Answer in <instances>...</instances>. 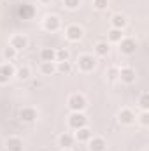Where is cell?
I'll use <instances>...</instances> for the list:
<instances>
[{
    "instance_id": "6da1fadb",
    "label": "cell",
    "mask_w": 149,
    "mask_h": 151,
    "mask_svg": "<svg viewBox=\"0 0 149 151\" xmlns=\"http://www.w3.org/2000/svg\"><path fill=\"white\" fill-rule=\"evenodd\" d=\"M77 65H79V69H81L82 72H90V70H93V69H95L97 60H95L91 55H82V56H79Z\"/></svg>"
},
{
    "instance_id": "7a4b0ae2",
    "label": "cell",
    "mask_w": 149,
    "mask_h": 151,
    "mask_svg": "<svg viewBox=\"0 0 149 151\" xmlns=\"http://www.w3.org/2000/svg\"><path fill=\"white\" fill-rule=\"evenodd\" d=\"M69 107L74 111V113H81L84 107H86V99L79 93H74L70 99H69Z\"/></svg>"
},
{
    "instance_id": "3957f363",
    "label": "cell",
    "mask_w": 149,
    "mask_h": 151,
    "mask_svg": "<svg viewBox=\"0 0 149 151\" xmlns=\"http://www.w3.org/2000/svg\"><path fill=\"white\" fill-rule=\"evenodd\" d=\"M135 49H137V42L133 40V39H121L119 40V51L123 53V55H133L135 53Z\"/></svg>"
},
{
    "instance_id": "277c9868",
    "label": "cell",
    "mask_w": 149,
    "mask_h": 151,
    "mask_svg": "<svg viewBox=\"0 0 149 151\" xmlns=\"http://www.w3.org/2000/svg\"><path fill=\"white\" fill-rule=\"evenodd\" d=\"M86 116L82 113H74L70 114V118H69V125H70V128H74V130H77V128H82V127H86Z\"/></svg>"
},
{
    "instance_id": "5b68a950",
    "label": "cell",
    "mask_w": 149,
    "mask_h": 151,
    "mask_svg": "<svg viewBox=\"0 0 149 151\" xmlns=\"http://www.w3.org/2000/svg\"><path fill=\"white\" fill-rule=\"evenodd\" d=\"M117 79H121V81L126 83V84H132V83L135 81V70H133L132 67H123V69L119 70Z\"/></svg>"
},
{
    "instance_id": "8992f818",
    "label": "cell",
    "mask_w": 149,
    "mask_h": 151,
    "mask_svg": "<svg viewBox=\"0 0 149 151\" xmlns=\"http://www.w3.org/2000/svg\"><path fill=\"white\" fill-rule=\"evenodd\" d=\"M14 76V69H12V65L11 63H4V65H0V83L4 84V83H9V79Z\"/></svg>"
},
{
    "instance_id": "52a82bcc",
    "label": "cell",
    "mask_w": 149,
    "mask_h": 151,
    "mask_svg": "<svg viewBox=\"0 0 149 151\" xmlns=\"http://www.w3.org/2000/svg\"><path fill=\"white\" fill-rule=\"evenodd\" d=\"M65 35H67L69 40H72V42L81 40V37H82V28H81V27H77V25H70V27L67 28Z\"/></svg>"
},
{
    "instance_id": "ba28073f",
    "label": "cell",
    "mask_w": 149,
    "mask_h": 151,
    "mask_svg": "<svg viewBox=\"0 0 149 151\" xmlns=\"http://www.w3.org/2000/svg\"><path fill=\"white\" fill-rule=\"evenodd\" d=\"M34 14H35V9L30 4H21L18 7V16L23 19H30V18H34Z\"/></svg>"
},
{
    "instance_id": "9c48e42d",
    "label": "cell",
    "mask_w": 149,
    "mask_h": 151,
    "mask_svg": "<svg viewBox=\"0 0 149 151\" xmlns=\"http://www.w3.org/2000/svg\"><path fill=\"white\" fill-rule=\"evenodd\" d=\"M44 28L46 30H49V32H56L58 28H60V18L58 16H47L46 19H44Z\"/></svg>"
},
{
    "instance_id": "30bf717a",
    "label": "cell",
    "mask_w": 149,
    "mask_h": 151,
    "mask_svg": "<svg viewBox=\"0 0 149 151\" xmlns=\"http://www.w3.org/2000/svg\"><path fill=\"white\" fill-rule=\"evenodd\" d=\"M117 119L123 125H130V123L135 121V114H133V111H130V109H121L119 114H117Z\"/></svg>"
},
{
    "instance_id": "8fae6325",
    "label": "cell",
    "mask_w": 149,
    "mask_h": 151,
    "mask_svg": "<svg viewBox=\"0 0 149 151\" xmlns=\"http://www.w3.org/2000/svg\"><path fill=\"white\" fill-rule=\"evenodd\" d=\"M19 118H21L23 121H27V123H32V121L37 118V111H35L34 107H23L21 113H19Z\"/></svg>"
},
{
    "instance_id": "7c38bea8",
    "label": "cell",
    "mask_w": 149,
    "mask_h": 151,
    "mask_svg": "<svg viewBox=\"0 0 149 151\" xmlns=\"http://www.w3.org/2000/svg\"><path fill=\"white\" fill-rule=\"evenodd\" d=\"M27 44H28V40H27V37H23V35H14V37L11 39V47H14L16 51L25 49Z\"/></svg>"
},
{
    "instance_id": "4fadbf2b",
    "label": "cell",
    "mask_w": 149,
    "mask_h": 151,
    "mask_svg": "<svg viewBox=\"0 0 149 151\" xmlns=\"http://www.w3.org/2000/svg\"><path fill=\"white\" fill-rule=\"evenodd\" d=\"M5 146H7L9 151H23V141L18 139V137H9Z\"/></svg>"
},
{
    "instance_id": "5bb4252c",
    "label": "cell",
    "mask_w": 149,
    "mask_h": 151,
    "mask_svg": "<svg viewBox=\"0 0 149 151\" xmlns=\"http://www.w3.org/2000/svg\"><path fill=\"white\" fill-rule=\"evenodd\" d=\"M105 141L102 137H93L90 139V151H105Z\"/></svg>"
},
{
    "instance_id": "9a60e30c",
    "label": "cell",
    "mask_w": 149,
    "mask_h": 151,
    "mask_svg": "<svg viewBox=\"0 0 149 151\" xmlns=\"http://www.w3.org/2000/svg\"><path fill=\"white\" fill-rule=\"evenodd\" d=\"M74 139H75V141H79V142H86V141H90V139H91V130H90V128H86V127L77 128Z\"/></svg>"
},
{
    "instance_id": "2e32d148",
    "label": "cell",
    "mask_w": 149,
    "mask_h": 151,
    "mask_svg": "<svg viewBox=\"0 0 149 151\" xmlns=\"http://www.w3.org/2000/svg\"><path fill=\"white\" fill-rule=\"evenodd\" d=\"M40 60L42 62H54L56 60V51L53 47H44L40 51Z\"/></svg>"
},
{
    "instance_id": "e0dca14e",
    "label": "cell",
    "mask_w": 149,
    "mask_h": 151,
    "mask_svg": "<svg viewBox=\"0 0 149 151\" xmlns=\"http://www.w3.org/2000/svg\"><path fill=\"white\" fill-rule=\"evenodd\" d=\"M111 23H112V28L123 30V28H125V25H126V18H125L123 14H116V16H112Z\"/></svg>"
},
{
    "instance_id": "ac0fdd59",
    "label": "cell",
    "mask_w": 149,
    "mask_h": 151,
    "mask_svg": "<svg viewBox=\"0 0 149 151\" xmlns=\"http://www.w3.org/2000/svg\"><path fill=\"white\" fill-rule=\"evenodd\" d=\"M58 142H60V146H62L63 150H67V148H72V144H74V137H72L70 134H63V135H60Z\"/></svg>"
},
{
    "instance_id": "d6986e66",
    "label": "cell",
    "mask_w": 149,
    "mask_h": 151,
    "mask_svg": "<svg viewBox=\"0 0 149 151\" xmlns=\"http://www.w3.org/2000/svg\"><path fill=\"white\" fill-rule=\"evenodd\" d=\"M40 72L46 76H51L53 72H56V65H54V62H42V65H40Z\"/></svg>"
},
{
    "instance_id": "ffe728a7",
    "label": "cell",
    "mask_w": 149,
    "mask_h": 151,
    "mask_svg": "<svg viewBox=\"0 0 149 151\" xmlns=\"http://www.w3.org/2000/svg\"><path fill=\"white\" fill-rule=\"evenodd\" d=\"M109 35V40L111 42H119L121 39H123V30H117V28H112L111 32L107 34Z\"/></svg>"
},
{
    "instance_id": "44dd1931",
    "label": "cell",
    "mask_w": 149,
    "mask_h": 151,
    "mask_svg": "<svg viewBox=\"0 0 149 151\" xmlns=\"http://www.w3.org/2000/svg\"><path fill=\"white\" fill-rule=\"evenodd\" d=\"M95 51H97V55L105 56V55L109 53V44H107V42H98V44L95 46Z\"/></svg>"
},
{
    "instance_id": "7402d4cb",
    "label": "cell",
    "mask_w": 149,
    "mask_h": 151,
    "mask_svg": "<svg viewBox=\"0 0 149 151\" xmlns=\"http://www.w3.org/2000/svg\"><path fill=\"white\" fill-rule=\"evenodd\" d=\"M56 70H58V72H62V74H69V72L72 70V67H70V62H69V60H65V62H58V67H56Z\"/></svg>"
},
{
    "instance_id": "603a6c76",
    "label": "cell",
    "mask_w": 149,
    "mask_h": 151,
    "mask_svg": "<svg viewBox=\"0 0 149 151\" xmlns=\"http://www.w3.org/2000/svg\"><path fill=\"white\" fill-rule=\"evenodd\" d=\"M14 76L19 77V79H28L30 77V69L28 67H19L18 72H14Z\"/></svg>"
},
{
    "instance_id": "cb8c5ba5",
    "label": "cell",
    "mask_w": 149,
    "mask_h": 151,
    "mask_svg": "<svg viewBox=\"0 0 149 151\" xmlns=\"http://www.w3.org/2000/svg\"><path fill=\"white\" fill-rule=\"evenodd\" d=\"M139 106L142 107V111H148L149 109V95L148 93H142L140 99H139Z\"/></svg>"
},
{
    "instance_id": "d4e9b609",
    "label": "cell",
    "mask_w": 149,
    "mask_h": 151,
    "mask_svg": "<svg viewBox=\"0 0 149 151\" xmlns=\"http://www.w3.org/2000/svg\"><path fill=\"white\" fill-rule=\"evenodd\" d=\"M93 5H95V9H98V11H104V9H107L109 0H93Z\"/></svg>"
},
{
    "instance_id": "484cf974",
    "label": "cell",
    "mask_w": 149,
    "mask_h": 151,
    "mask_svg": "<svg viewBox=\"0 0 149 151\" xmlns=\"http://www.w3.org/2000/svg\"><path fill=\"white\" fill-rule=\"evenodd\" d=\"M16 53H18V51H16V49H14V47H11V46H9V47H5V49H4V56H5V58H7V60H12V58H14V56H16Z\"/></svg>"
},
{
    "instance_id": "4316f807",
    "label": "cell",
    "mask_w": 149,
    "mask_h": 151,
    "mask_svg": "<svg viewBox=\"0 0 149 151\" xmlns=\"http://www.w3.org/2000/svg\"><path fill=\"white\" fill-rule=\"evenodd\" d=\"M56 60H58V62H65V60H69V51H67V49H60V51H56Z\"/></svg>"
},
{
    "instance_id": "83f0119b",
    "label": "cell",
    "mask_w": 149,
    "mask_h": 151,
    "mask_svg": "<svg viewBox=\"0 0 149 151\" xmlns=\"http://www.w3.org/2000/svg\"><path fill=\"white\" fill-rule=\"evenodd\" d=\"M63 4H65V7L67 9H77L79 7V4H81V0H63Z\"/></svg>"
},
{
    "instance_id": "f1b7e54d",
    "label": "cell",
    "mask_w": 149,
    "mask_h": 151,
    "mask_svg": "<svg viewBox=\"0 0 149 151\" xmlns=\"http://www.w3.org/2000/svg\"><path fill=\"white\" fill-rule=\"evenodd\" d=\"M139 118H140V123H142L144 127H146V125H149V114H148V111H144V113L140 114Z\"/></svg>"
},
{
    "instance_id": "f546056e",
    "label": "cell",
    "mask_w": 149,
    "mask_h": 151,
    "mask_svg": "<svg viewBox=\"0 0 149 151\" xmlns=\"http://www.w3.org/2000/svg\"><path fill=\"white\" fill-rule=\"evenodd\" d=\"M117 76H119V70H117V69H111V70H109V79H111V81L117 79Z\"/></svg>"
},
{
    "instance_id": "4dcf8cb0",
    "label": "cell",
    "mask_w": 149,
    "mask_h": 151,
    "mask_svg": "<svg viewBox=\"0 0 149 151\" xmlns=\"http://www.w3.org/2000/svg\"><path fill=\"white\" fill-rule=\"evenodd\" d=\"M40 2H42V4H46V2H49V0H40Z\"/></svg>"
},
{
    "instance_id": "1f68e13d",
    "label": "cell",
    "mask_w": 149,
    "mask_h": 151,
    "mask_svg": "<svg viewBox=\"0 0 149 151\" xmlns=\"http://www.w3.org/2000/svg\"><path fill=\"white\" fill-rule=\"evenodd\" d=\"M63 151H70V148H67V150H63Z\"/></svg>"
}]
</instances>
